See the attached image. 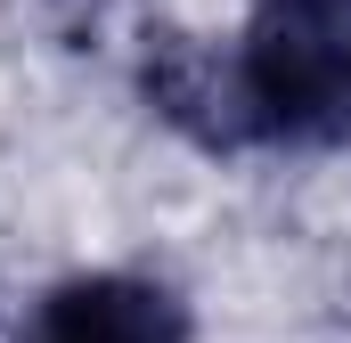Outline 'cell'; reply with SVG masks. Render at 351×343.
I'll return each instance as SVG.
<instances>
[{
    "label": "cell",
    "mask_w": 351,
    "mask_h": 343,
    "mask_svg": "<svg viewBox=\"0 0 351 343\" xmlns=\"http://www.w3.org/2000/svg\"><path fill=\"white\" fill-rule=\"evenodd\" d=\"M139 98L204 156H343L351 0H254L229 41L147 33Z\"/></svg>",
    "instance_id": "6da1fadb"
},
{
    "label": "cell",
    "mask_w": 351,
    "mask_h": 343,
    "mask_svg": "<svg viewBox=\"0 0 351 343\" xmlns=\"http://www.w3.org/2000/svg\"><path fill=\"white\" fill-rule=\"evenodd\" d=\"M8 343H196V311L164 270H66L49 278Z\"/></svg>",
    "instance_id": "7a4b0ae2"
}]
</instances>
